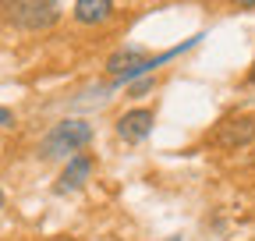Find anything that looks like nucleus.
<instances>
[{"instance_id": "obj_1", "label": "nucleus", "mask_w": 255, "mask_h": 241, "mask_svg": "<svg viewBox=\"0 0 255 241\" xmlns=\"http://www.w3.org/2000/svg\"><path fill=\"white\" fill-rule=\"evenodd\" d=\"M0 18L18 32H46L60 21V0H0Z\"/></svg>"}, {"instance_id": "obj_2", "label": "nucleus", "mask_w": 255, "mask_h": 241, "mask_svg": "<svg viewBox=\"0 0 255 241\" xmlns=\"http://www.w3.org/2000/svg\"><path fill=\"white\" fill-rule=\"evenodd\" d=\"M89 142H92V124H85V120H60V124H53V131L43 138V160L78 153V149H85Z\"/></svg>"}, {"instance_id": "obj_3", "label": "nucleus", "mask_w": 255, "mask_h": 241, "mask_svg": "<svg viewBox=\"0 0 255 241\" xmlns=\"http://www.w3.org/2000/svg\"><path fill=\"white\" fill-rule=\"evenodd\" d=\"M152 124H156V114L145 110V107H135V110H128V114L117 117V135L124 142H142V138H149Z\"/></svg>"}, {"instance_id": "obj_4", "label": "nucleus", "mask_w": 255, "mask_h": 241, "mask_svg": "<svg viewBox=\"0 0 255 241\" xmlns=\"http://www.w3.org/2000/svg\"><path fill=\"white\" fill-rule=\"evenodd\" d=\"M252 138H255V117H231V120H223L220 131H216V145H223V149L248 145Z\"/></svg>"}, {"instance_id": "obj_5", "label": "nucleus", "mask_w": 255, "mask_h": 241, "mask_svg": "<svg viewBox=\"0 0 255 241\" xmlns=\"http://www.w3.org/2000/svg\"><path fill=\"white\" fill-rule=\"evenodd\" d=\"M92 156L89 153H75L71 160H68V167H64V174H60V181H57V192L60 195H68V192H78L85 181L92 177Z\"/></svg>"}, {"instance_id": "obj_6", "label": "nucleus", "mask_w": 255, "mask_h": 241, "mask_svg": "<svg viewBox=\"0 0 255 241\" xmlns=\"http://www.w3.org/2000/svg\"><path fill=\"white\" fill-rule=\"evenodd\" d=\"M114 18V0H75L78 25H107Z\"/></svg>"}, {"instance_id": "obj_7", "label": "nucleus", "mask_w": 255, "mask_h": 241, "mask_svg": "<svg viewBox=\"0 0 255 241\" xmlns=\"http://www.w3.org/2000/svg\"><path fill=\"white\" fill-rule=\"evenodd\" d=\"M11 124H14V114L7 107H0V128H11Z\"/></svg>"}, {"instance_id": "obj_8", "label": "nucleus", "mask_w": 255, "mask_h": 241, "mask_svg": "<svg viewBox=\"0 0 255 241\" xmlns=\"http://www.w3.org/2000/svg\"><path fill=\"white\" fill-rule=\"evenodd\" d=\"M231 4H238V7H245V11H255V0H231Z\"/></svg>"}, {"instance_id": "obj_9", "label": "nucleus", "mask_w": 255, "mask_h": 241, "mask_svg": "<svg viewBox=\"0 0 255 241\" xmlns=\"http://www.w3.org/2000/svg\"><path fill=\"white\" fill-rule=\"evenodd\" d=\"M248 85H255V64H252V71H248Z\"/></svg>"}, {"instance_id": "obj_10", "label": "nucleus", "mask_w": 255, "mask_h": 241, "mask_svg": "<svg viewBox=\"0 0 255 241\" xmlns=\"http://www.w3.org/2000/svg\"><path fill=\"white\" fill-rule=\"evenodd\" d=\"M0 209H4V192H0Z\"/></svg>"}, {"instance_id": "obj_11", "label": "nucleus", "mask_w": 255, "mask_h": 241, "mask_svg": "<svg viewBox=\"0 0 255 241\" xmlns=\"http://www.w3.org/2000/svg\"><path fill=\"white\" fill-rule=\"evenodd\" d=\"M167 241H181V238H167Z\"/></svg>"}]
</instances>
